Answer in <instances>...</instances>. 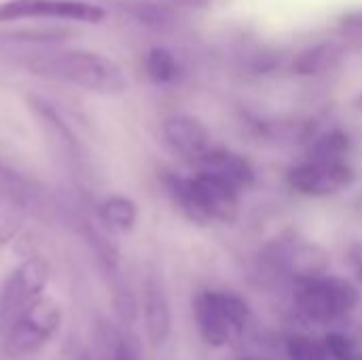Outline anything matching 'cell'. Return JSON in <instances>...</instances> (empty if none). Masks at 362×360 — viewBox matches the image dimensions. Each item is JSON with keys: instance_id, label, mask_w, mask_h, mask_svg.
<instances>
[{"instance_id": "cell-24", "label": "cell", "mask_w": 362, "mask_h": 360, "mask_svg": "<svg viewBox=\"0 0 362 360\" xmlns=\"http://www.w3.org/2000/svg\"><path fill=\"white\" fill-rule=\"evenodd\" d=\"M112 303H115V312H117V316H119V320L123 325L129 327V325L136 323V318H138V303H136V297L127 289H119L115 293Z\"/></svg>"}, {"instance_id": "cell-2", "label": "cell", "mask_w": 362, "mask_h": 360, "mask_svg": "<svg viewBox=\"0 0 362 360\" xmlns=\"http://www.w3.org/2000/svg\"><path fill=\"white\" fill-rule=\"evenodd\" d=\"M193 316L202 342L221 350L242 339L252 318V310L235 291L204 289L193 299Z\"/></svg>"}, {"instance_id": "cell-27", "label": "cell", "mask_w": 362, "mask_h": 360, "mask_svg": "<svg viewBox=\"0 0 362 360\" xmlns=\"http://www.w3.org/2000/svg\"><path fill=\"white\" fill-rule=\"evenodd\" d=\"M227 0H170L174 8H189V11H210L223 6Z\"/></svg>"}, {"instance_id": "cell-16", "label": "cell", "mask_w": 362, "mask_h": 360, "mask_svg": "<svg viewBox=\"0 0 362 360\" xmlns=\"http://www.w3.org/2000/svg\"><path fill=\"white\" fill-rule=\"evenodd\" d=\"M350 153H352V138L341 127H331L327 132H320L308 142V161L346 163Z\"/></svg>"}, {"instance_id": "cell-21", "label": "cell", "mask_w": 362, "mask_h": 360, "mask_svg": "<svg viewBox=\"0 0 362 360\" xmlns=\"http://www.w3.org/2000/svg\"><path fill=\"white\" fill-rule=\"evenodd\" d=\"M85 238H87L91 250L95 252L98 261L102 263V267L106 272L115 274L117 267H119V250L115 248V244L93 227H85Z\"/></svg>"}, {"instance_id": "cell-30", "label": "cell", "mask_w": 362, "mask_h": 360, "mask_svg": "<svg viewBox=\"0 0 362 360\" xmlns=\"http://www.w3.org/2000/svg\"><path fill=\"white\" fill-rule=\"evenodd\" d=\"M78 360H89V356H81V359Z\"/></svg>"}, {"instance_id": "cell-9", "label": "cell", "mask_w": 362, "mask_h": 360, "mask_svg": "<svg viewBox=\"0 0 362 360\" xmlns=\"http://www.w3.org/2000/svg\"><path fill=\"white\" fill-rule=\"evenodd\" d=\"M191 185L197 197L199 208L208 216V221H216L221 225H235L240 219V191L231 187L227 180L210 174L195 172L191 176Z\"/></svg>"}, {"instance_id": "cell-4", "label": "cell", "mask_w": 362, "mask_h": 360, "mask_svg": "<svg viewBox=\"0 0 362 360\" xmlns=\"http://www.w3.org/2000/svg\"><path fill=\"white\" fill-rule=\"evenodd\" d=\"M267 263L282 276L305 284L327 276L331 265L329 250L312 240H278L265 250Z\"/></svg>"}, {"instance_id": "cell-20", "label": "cell", "mask_w": 362, "mask_h": 360, "mask_svg": "<svg viewBox=\"0 0 362 360\" xmlns=\"http://www.w3.org/2000/svg\"><path fill=\"white\" fill-rule=\"evenodd\" d=\"M286 356L288 360H331L322 342L305 333H293L286 337Z\"/></svg>"}, {"instance_id": "cell-10", "label": "cell", "mask_w": 362, "mask_h": 360, "mask_svg": "<svg viewBox=\"0 0 362 360\" xmlns=\"http://www.w3.org/2000/svg\"><path fill=\"white\" fill-rule=\"evenodd\" d=\"M161 134L165 144L185 161L199 166L204 157L214 149L210 129L191 115H172L163 121Z\"/></svg>"}, {"instance_id": "cell-5", "label": "cell", "mask_w": 362, "mask_h": 360, "mask_svg": "<svg viewBox=\"0 0 362 360\" xmlns=\"http://www.w3.org/2000/svg\"><path fill=\"white\" fill-rule=\"evenodd\" d=\"M47 280H49V263L42 257L28 259L23 265H19L13 272L0 295V333L6 335L21 318V314L34 301L40 299Z\"/></svg>"}, {"instance_id": "cell-22", "label": "cell", "mask_w": 362, "mask_h": 360, "mask_svg": "<svg viewBox=\"0 0 362 360\" xmlns=\"http://www.w3.org/2000/svg\"><path fill=\"white\" fill-rule=\"evenodd\" d=\"M322 346L331 360H350L356 352H361L356 342L341 331H329L322 337Z\"/></svg>"}, {"instance_id": "cell-28", "label": "cell", "mask_w": 362, "mask_h": 360, "mask_svg": "<svg viewBox=\"0 0 362 360\" xmlns=\"http://www.w3.org/2000/svg\"><path fill=\"white\" fill-rule=\"evenodd\" d=\"M354 106H356V108L362 112V93H358V98L354 100Z\"/></svg>"}, {"instance_id": "cell-19", "label": "cell", "mask_w": 362, "mask_h": 360, "mask_svg": "<svg viewBox=\"0 0 362 360\" xmlns=\"http://www.w3.org/2000/svg\"><path fill=\"white\" fill-rule=\"evenodd\" d=\"M100 216L110 227L129 231L138 223V206L123 195H112L100 204Z\"/></svg>"}, {"instance_id": "cell-11", "label": "cell", "mask_w": 362, "mask_h": 360, "mask_svg": "<svg viewBox=\"0 0 362 360\" xmlns=\"http://www.w3.org/2000/svg\"><path fill=\"white\" fill-rule=\"evenodd\" d=\"M28 104H30V110L34 112V117L38 119V123H40L47 140H49V144L53 146V151L68 166L81 163V144H78L74 132L62 119L59 110L49 100L40 98L38 93H30L28 95Z\"/></svg>"}, {"instance_id": "cell-25", "label": "cell", "mask_w": 362, "mask_h": 360, "mask_svg": "<svg viewBox=\"0 0 362 360\" xmlns=\"http://www.w3.org/2000/svg\"><path fill=\"white\" fill-rule=\"evenodd\" d=\"M106 360H140V344L136 337H121L115 342Z\"/></svg>"}, {"instance_id": "cell-26", "label": "cell", "mask_w": 362, "mask_h": 360, "mask_svg": "<svg viewBox=\"0 0 362 360\" xmlns=\"http://www.w3.org/2000/svg\"><path fill=\"white\" fill-rule=\"evenodd\" d=\"M346 261L354 274V278L362 284V242H352L346 250Z\"/></svg>"}, {"instance_id": "cell-23", "label": "cell", "mask_w": 362, "mask_h": 360, "mask_svg": "<svg viewBox=\"0 0 362 360\" xmlns=\"http://www.w3.org/2000/svg\"><path fill=\"white\" fill-rule=\"evenodd\" d=\"M337 32L352 45L362 47V6L346 11L337 17Z\"/></svg>"}, {"instance_id": "cell-7", "label": "cell", "mask_w": 362, "mask_h": 360, "mask_svg": "<svg viewBox=\"0 0 362 360\" xmlns=\"http://www.w3.org/2000/svg\"><path fill=\"white\" fill-rule=\"evenodd\" d=\"M356 182V172L346 163L301 161L286 172V185L291 191L303 197H333L348 191Z\"/></svg>"}, {"instance_id": "cell-15", "label": "cell", "mask_w": 362, "mask_h": 360, "mask_svg": "<svg viewBox=\"0 0 362 360\" xmlns=\"http://www.w3.org/2000/svg\"><path fill=\"white\" fill-rule=\"evenodd\" d=\"M344 55V47L337 42H316L299 51L291 64V70L299 76H318L333 70Z\"/></svg>"}, {"instance_id": "cell-13", "label": "cell", "mask_w": 362, "mask_h": 360, "mask_svg": "<svg viewBox=\"0 0 362 360\" xmlns=\"http://www.w3.org/2000/svg\"><path fill=\"white\" fill-rule=\"evenodd\" d=\"M142 312H144V327H146V335L151 344L153 346L165 344L172 333V310H170V299L165 295V289L161 280L155 276H148L144 282Z\"/></svg>"}, {"instance_id": "cell-6", "label": "cell", "mask_w": 362, "mask_h": 360, "mask_svg": "<svg viewBox=\"0 0 362 360\" xmlns=\"http://www.w3.org/2000/svg\"><path fill=\"white\" fill-rule=\"evenodd\" d=\"M106 8L87 0H2L0 23H15L25 19H59L74 23H100Z\"/></svg>"}, {"instance_id": "cell-17", "label": "cell", "mask_w": 362, "mask_h": 360, "mask_svg": "<svg viewBox=\"0 0 362 360\" xmlns=\"http://www.w3.org/2000/svg\"><path fill=\"white\" fill-rule=\"evenodd\" d=\"M119 8L129 15L134 21L151 28V30H170L178 21V8L170 2H155V0H123Z\"/></svg>"}, {"instance_id": "cell-29", "label": "cell", "mask_w": 362, "mask_h": 360, "mask_svg": "<svg viewBox=\"0 0 362 360\" xmlns=\"http://www.w3.org/2000/svg\"><path fill=\"white\" fill-rule=\"evenodd\" d=\"M350 360H362V352H356V354H354Z\"/></svg>"}, {"instance_id": "cell-3", "label": "cell", "mask_w": 362, "mask_h": 360, "mask_svg": "<svg viewBox=\"0 0 362 360\" xmlns=\"http://www.w3.org/2000/svg\"><path fill=\"white\" fill-rule=\"evenodd\" d=\"M361 301L358 286L346 276H322L297 284L293 306L297 314L312 325H333L356 310Z\"/></svg>"}, {"instance_id": "cell-12", "label": "cell", "mask_w": 362, "mask_h": 360, "mask_svg": "<svg viewBox=\"0 0 362 360\" xmlns=\"http://www.w3.org/2000/svg\"><path fill=\"white\" fill-rule=\"evenodd\" d=\"M199 170L227 180L238 191H244V189H250L257 185V170H255L252 161L246 155L231 151V149L214 146L199 163Z\"/></svg>"}, {"instance_id": "cell-14", "label": "cell", "mask_w": 362, "mask_h": 360, "mask_svg": "<svg viewBox=\"0 0 362 360\" xmlns=\"http://www.w3.org/2000/svg\"><path fill=\"white\" fill-rule=\"evenodd\" d=\"M159 182L165 191V195L172 199V204L178 208V212L195 223V225H208V216L204 214V210L199 208L197 204V197H195V191H193V185H191V176H180L172 170H161L159 174Z\"/></svg>"}, {"instance_id": "cell-1", "label": "cell", "mask_w": 362, "mask_h": 360, "mask_svg": "<svg viewBox=\"0 0 362 360\" xmlns=\"http://www.w3.org/2000/svg\"><path fill=\"white\" fill-rule=\"evenodd\" d=\"M25 68L42 79L68 83L100 95H117L127 89V74L123 68L95 51L85 49H57L30 55Z\"/></svg>"}, {"instance_id": "cell-8", "label": "cell", "mask_w": 362, "mask_h": 360, "mask_svg": "<svg viewBox=\"0 0 362 360\" xmlns=\"http://www.w3.org/2000/svg\"><path fill=\"white\" fill-rule=\"evenodd\" d=\"M59 320H62L59 306L51 299L40 297L21 314L15 327L6 333V354L25 356L36 352L53 337V333L59 327Z\"/></svg>"}, {"instance_id": "cell-18", "label": "cell", "mask_w": 362, "mask_h": 360, "mask_svg": "<svg viewBox=\"0 0 362 360\" xmlns=\"http://www.w3.org/2000/svg\"><path fill=\"white\" fill-rule=\"evenodd\" d=\"M144 70H146V76L155 85H174L182 76L180 62L165 47H153L146 53V57H144Z\"/></svg>"}]
</instances>
